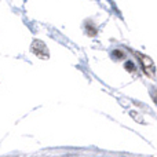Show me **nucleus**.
Instances as JSON below:
<instances>
[]
</instances>
